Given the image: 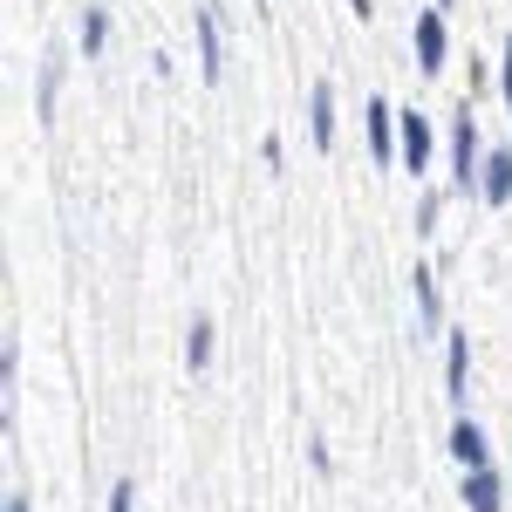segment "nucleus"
Wrapping results in <instances>:
<instances>
[{
	"label": "nucleus",
	"instance_id": "nucleus-1",
	"mask_svg": "<svg viewBox=\"0 0 512 512\" xmlns=\"http://www.w3.org/2000/svg\"><path fill=\"white\" fill-rule=\"evenodd\" d=\"M198 76H205V82L226 76V55H219V14H212V7H198Z\"/></svg>",
	"mask_w": 512,
	"mask_h": 512
},
{
	"label": "nucleus",
	"instance_id": "nucleus-2",
	"mask_svg": "<svg viewBox=\"0 0 512 512\" xmlns=\"http://www.w3.org/2000/svg\"><path fill=\"white\" fill-rule=\"evenodd\" d=\"M410 35H417V69L437 76V69H444V14H417Z\"/></svg>",
	"mask_w": 512,
	"mask_h": 512
},
{
	"label": "nucleus",
	"instance_id": "nucleus-3",
	"mask_svg": "<svg viewBox=\"0 0 512 512\" xmlns=\"http://www.w3.org/2000/svg\"><path fill=\"white\" fill-rule=\"evenodd\" d=\"M451 458H458L465 472H492V465H485V431H478L472 417H458V424H451Z\"/></svg>",
	"mask_w": 512,
	"mask_h": 512
},
{
	"label": "nucleus",
	"instance_id": "nucleus-4",
	"mask_svg": "<svg viewBox=\"0 0 512 512\" xmlns=\"http://www.w3.org/2000/svg\"><path fill=\"white\" fill-rule=\"evenodd\" d=\"M396 137H403V164H410V171H424V164H431V123L417 117V110H410V117H396Z\"/></svg>",
	"mask_w": 512,
	"mask_h": 512
},
{
	"label": "nucleus",
	"instance_id": "nucleus-5",
	"mask_svg": "<svg viewBox=\"0 0 512 512\" xmlns=\"http://www.w3.org/2000/svg\"><path fill=\"white\" fill-rule=\"evenodd\" d=\"M451 158H458V185L472 192V178L485 171V164H478V130H472V117H458V130H451Z\"/></svg>",
	"mask_w": 512,
	"mask_h": 512
},
{
	"label": "nucleus",
	"instance_id": "nucleus-6",
	"mask_svg": "<svg viewBox=\"0 0 512 512\" xmlns=\"http://www.w3.org/2000/svg\"><path fill=\"white\" fill-rule=\"evenodd\" d=\"M308 130H315L321 151L335 144V89H328V82H315V96H308Z\"/></svg>",
	"mask_w": 512,
	"mask_h": 512
},
{
	"label": "nucleus",
	"instance_id": "nucleus-7",
	"mask_svg": "<svg viewBox=\"0 0 512 512\" xmlns=\"http://www.w3.org/2000/svg\"><path fill=\"white\" fill-rule=\"evenodd\" d=\"M478 192L492 198V205H506V198H512V158H506V151H492V158H485V178H478Z\"/></svg>",
	"mask_w": 512,
	"mask_h": 512
},
{
	"label": "nucleus",
	"instance_id": "nucleus-8",
	"mask_svg": "<svg viewBox=\"0 0 512 512\" xmlns=\"http://www.w3.org/2000/svg\"><path fill=\"white\" fill-rule=\"evenodd\" d=\"M390 137H396V110L369 103V151H376V164H390Z\"/></svg>",
	"mask_w": 512,
	"mask_h": 512
},
{
	"label": "nucleus",
	"instance_id": "nucleus-9",
	"mask_svg": "<svg viewBox=\"0 0 512 512\" xmlns=\"http://www.w3.org/2000/svg\"><path fill=\"white\" fill-rule=\"evenodd\" d=\"M465 506L472 512H499L506 499H499V472H472L465 478Z\"/></svg>",
	"mask_w": 512,
	"mask_h": 512
},
{
	"label": "nucleus",
	"instance_id": "nucleus-10",
	"mask_svg": "<svg viewBox=\"0 0 512 512\" xmlns=\"http://www.w3.org/2000/svg\"><path fill=\"white\" fill-rule=\"evenodd\" d=\"M465 369H472V349H465V335H451V362H444V383H451V396L465 403Z\"/></svg>",
	"mask_w": 512,
	"mask_h": 512
},
{
	"label": "nucleus",
	"instance_id": "nucleus-11",
	"mask_svg": "<svg viewBox=\"0 0 512 512\" xmlns=\"http://www.w3.org/2000/svg\"><path fill=\"white\" fill-rule=\"evenodd\" d=\"M205 355H212V321H192V335H185V362L205 369Z\"/></svg>",
	"mask_w": 512,
	"mask_h": 512
},
{
	"label": "nucleus",
	"instance_id": "nucleus-12",
	"mask_svg": "<svg viewBox=\"0 0 512 512\" xmlns=\"http://www.w3.org/2000/svg\"><path fill=\"white\" fill-rule=\"evenodd\" d=\"M103 41H110V21L103 14H82V55H96Z\"/></svg>",
	"mask_w": 512,
	"mask_h": 512
},
{
	"label": "nucleus",
	"instance_id": "nucleus-13",
	"mask_svg": "<svg viewBox=\"0 0 512 512\" xmlns=\"http://www.w3.org/2000/svg\"><path fill=\"white\" fill-rule=\"evenodd\" d=\"M130 499H137V485H130V478H123L117 492H110V512H130Z\"/></svg>",
	"mask_w": 512,
	"mask_h": 512
},
{
	"label": "nucleus",
	"instance_id": "nucleus-14",
	"mask_svg": "<svg viewBox=\"0 0 512 512\" xmlns=\"http://www.w3.org/2000/svg\"><path fill=\"white\" fill-rule=\"evenodd\" d=\"M499 89H506V103H512V41H506V76H499Z\"/></svg>",
	"mask_w": 512,
	"mask_h": 512
},
{
	"label": "nucleus",
	"instance_id": "nucleus-15",
	"mask_svg": "<svg viewBox=\"0 0 512 512\" xmlns=\"http://www.w3.org/2000/svg\"><path fill=\"white\" fill-rule=\"evenodd\" d=\"M0 512H28V499H21V492H7V506H0Z\"/></svg>",
	"mask_w": 512,
	"mask_h": 512
},
{
	"label": "nucleus",
	"instance_id": "nucleus-16",
	"mask_svg": "<svg viewBox=\"0 0 512 512\" xmlns=\"http://www.w3.org/2000/svg\"><path fill=\"white\" fill-rule=\"evenodd\" d=\"M437 7H444V0H437Z\"/></svg>",
	"mask_w": 512,
	"mask_h": 512
}]
</instances>
